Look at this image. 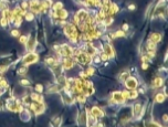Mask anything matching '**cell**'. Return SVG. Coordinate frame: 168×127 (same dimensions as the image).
Listing matches in <instances>:
<instances>
[{
	"mask_svg": "<svg viewBox=\"0 0 168 127\" xmlns=\"http://www.w3.org/2000/svg\"><path fill=\"white\" fill-rule=\"evenodd\" d=\"M31 108H32V111L34 112V114L39 115V114H42L46 107H44V104H43L42 102H38V101H36L34 103L31 104Z\"/></svg>",
	"mask_w": 168,
	"mask_h": 127,
	"instance_id": "obj_1",
	"label": "cell"
},
{
	"mask_svg": "<svg viewBox=\"0 0 168 127\" xmlns=\"http://www.w3.org/2000/svg\"><path fill=\"white\" fill-rule=\"evenodd\" d=\"M37 61H38V55L36 54V53H32V52L28 53L25 58H23V63L27 64V65L34 63V62H37Z\"/></svg>",
	"mask_w": 168,
	"mask_h": 127,
	"instance_id": "obj_2",
	"label": "cell"
},
{
	"mask_svg": "<svg viewBox=\"0 0 168 127\" xmlns=\"http://www.w3.org/2000/svg\"><path fill=\"white\" fill-rule=\"evenodd\" d=\"M125 85L129 90H135V88H137V81L134 77H129V79H126L125 81Z\"/></svg>",
	"mask_w": 168,
	"mask_h": 127,
	"instance_id": "obj_3",
	"label": "cell"
},
{
	"mask_svg": "<svg viewBox=\"0 0 168 127\" xmlns=\"http://www.w3.org/2000/svg\"><path fill=\"white\" fill-rule=\"evenodd\" d=\"M60 53L63 57H70V55H72V49H71V46H67V44H63L60 48Z\"/></svg>",
	"mask_w": 168,
	"mask_h": 127,
	"instance_id": "obj_4",
	"label": "cell"
},
{
	"mask_svg": "<svg viewBox=\"0 0 168 127\" xmlns=\"http://www.w3.org/2000/svg\"><path fill=\"white\" fill-rule=\"evenodd\" d=\"M92 116L94 118H98V117H102V116L104 115L103 114V112H102L101 109L98 108V107H96V106H94L93 108H92V111H91V113H90Z\"/></svg>",
	"mask_w": 168,
	"mask_h": 127,
	"instance_id": "obj_5",
	"label": "cell"
},
{
	"mask_svg": "<svg viewBox=\"0 0 168 127\" xmlns=\"http://www.w3.org/2000/svg\"><path fill=\"white\" fill-rule=\"evenodd\" d=\"M54 15L58 17L59 19H65L67 17V12L63 9H59V10H55Z\"/></svg>",
	"mask_w": 168,
	"mask_h": 127,
	"instance_id": "obj_6",
	"label": "cell"
},
{
	"mask_svg": "<svg viewBox=\"0 0 168 127\" xmlns=\"http://www.w3.org/2000/svg\"><path fill=\"white\" fill-rule=\"evenodd\" d=\"M104 50H105V54L107 55V57H110V58H112V57H114V51H113V48L110 46V44H105L104 46Z\"/></svg>",
	"mask_w": 168,
	"mask_h": 127,
	"instance_id": "obj_7",
	"label": "cell"
},
{
	"mask_svg": "<svg viewBox=\"0 0 168 127\" xmlns=\"http://www.w3.org/2000/svg\"><path fill=\"white\" fill-rule=\"evenodd\" d=\"M63 67L67 70L72 69V67H73V60L67 57V59H65L64 62H63Z\"/></svg>",
	"mask_w": 168,
	"mask_h": 127,
	"instance_id": "obj_8",
	"label": "cell"
},
{
	"mask_svg": "<svg viewBox=\"0 0 168 127\" xmlns=\"http://www.w3.org/2000/svg\"><path fill=\"white\" fill-rule=\"evenodd\" d=\"M113 98L116 103H122L123 101H124V97H123L122 93H119V92H115L113 94Z\"/></svg>",
	"mask_w": 168,
	"mask_h": 127,
	"instance_id": "obj_9",
	"label": "cell"
},
{
	"mask_svg": "<svg viewBox=\"0 0 168 127\" xmlns=\"http://www.w3.org/2000/svg\"><path fill=\"white\" fill-rule=\"evenodd\" d=\"M149 39H150V41H153L154 43L159 42L160 39H162V36H160L159 33H153L152 36H149Z\"/></svg>",
	"mask_w": 168,
	"mask_h": 127,
	"instance_id": "obj_10",
	"label": "cell"
},
{
	"mask_svg": "<svg viewBox=\"0 0 168 127\" xmlns=\"http://www.w3.org/2000/svg\"><path fill=\"white\" fill-rule=\"evenodd\" d=\"M163 85V79L162 77H155L153 81V86L154 88H160Z\"/></svg>",
	"mask_w": 168,
	"mask_h": 127,
	"instance_id": "obj_11",
	"label": "cell"
},
{
	"mask_svg": "<svg viewBox=\"0 0 168 127\" xmlns=\"http://www.w3.org/2000/svg\"><path fill=\"white\" fill-rule=\"evenodd\" d=\"M141 109H142V104L141 103H136L134 106V113L135 115H138L141 113Z\"/></svg>",
	"mask_w": 168,
	"mask_h": 127,
	"instance_id": "obj_12",
	"label": "cell"
},
{
	"mask_svg": "<svg viewBox=\"0 0 168 127\" xmlns=\"http://www.w3.org/2000/svg\"><path fill=\"white\" fill-rule=\"evenodd\" d=\"M165 96L166 95H164V94H157L156 95V102L157 103H163L165 101Z\"/></svg>",
	"mask_w": 168,
	"mask_h": 127,
	"instance_id": "obj_13",
	"label": "cell"
},
{
	"mask_svg": "<svg viewBox=\"0 0 168 127\" xmlns=\"http://www.w3.org/2000/svg\"><path fill=\"white\" fill-rule=\"evenodd\" d=\"M137 95H138V93L136 91H133V90H132V92H129V98H136V97H137Z\"/></svg>",
	"mask_w": 168,
	"mask_h": 127,
	"instance_id": "obj_14",
	"label": "cell"
},
{
	"mask_svg": "<svg viewBox=\"0 0 168 127\" xmlns=\"http://www.w3.org/2000/svg\"><path fill=\"white\" fill-rule=\"evenodd\" d=\"M62 7H63V5H62L61 2H57V3L54 5V6H53V9H54V10L62 9Z\"/></svg>",
	"mask_w": 168,
	"mask_h": 127,
	"instance_id": "obj_15",
	"label": "cell"
},
{
	"mask_svg": "<svg viewBox=\"0 0 168 127\" xmlns=\"http://www.w3.org/2000/svg\"><path fill=\"white\" fill-rule=\"evenodd\" d=\"M129 76V72H124V73H122V74H121V80H124V81H125V80L127 79Z\"/></svg>",
	"mask_w": 168,
	"mask_h": 127,
	"instance_id": "obj_16",
	"label": "cell"
},
{
	"mask_svg": "<svg viewBox=\"0 0 168 127\" xmlns=\"http://www.w3.org/2000/svg\"><path fill=\"white\" fill-rule=\"evenodd\" d=\"M26 19H27V20H29V21L33 20V15H32V13H29V15H26Z\"/></svg>",
	"mask_w": 168,
	"mask_h": 127,
	"instance_id": "obj_17",
	"label": "cell"
},
{
	"mask_svg": "<svg viewBox=\"0 0 168 127\" xmlns=\"http://www.w3.org/2000/svg\"><path fill=\"white\" fill-rule=\"evenodd\" d=\"M36 88H37V91H39V92H42V85H40V84H38L37 86H36Z\"/></svg>",
	"mask_w": 168,
	"mask_h": 127,
	"instance_id": "obj_18",
	"label": "cell"
},
{
	"mask_svg": "<svg viewBox=\"0 0 168 127\" xmlns=\"http://www.w3.org/2000/svg\"><path fill=\"white\" fill-rule=\"evenodd\" d=\"M26 41H27V36H21L20 38V42L21 43H26Z\"/></svg>",
	"mask_w": 168,
	"mask_h": 127,
	"instance_id": "obj_19",
	"label": "cell"
},
{
	"mask_svg": "<svg viewBox=\"0 0 168 127\" xmlns=\"http://www.w3.org/2000/svg\"><path fill=\"white\" fill-rule=\"evenodd\" d=\"M12 36H19V31L13 30V31H12Z\"/></svg>",
	"mask_w": 168,
	"mask_h": 127,
	"instance_id": "obj_20",
	"label": "cell"
},
{
	"mask_svg": "<svg viewBox=\"0 0 168 127\" xmlns=\"http://www.w3.org/2000/svg\"><path fill=\"white\" fill-rule=\"evenodd\" d=\"M28 83H29V82L26 81V80H22L21 81V84H23V85H28Z\"/></svg>",
	"mask_w": 168,
	"mask_h": 127,
	"instance_id": "obj_21",
	"label": "cell"
},
{
	"mask_svg": "<svg viewBox=\"0 0 168 127\" xmlns=\"http://www.w3.org/2000/svg\"><path fill=\"white\" fill-rule=\"evenodd\" d=\"M129 10H134V9H135V6H134V5H129Z\"/></svg>",
	"mask_w": 168,
	"mask_h": 127,
	"instance_id": "obj_22",
	"label": "cell"
},
{
	"mask_svg": "<svg viewBox=\"0 0 168 127\" xmlns=\"http://www.w3.org/2000/svg\"><path fill=\"white\" fill-rule=\"evenodd\" d=\"M163 119H164V122H167V115H166V114L163 116Z\"/></svg>",
	"mask_w": 168,
	"mask_h": 127,
	"instance_id": "obj_23",
	"label": "cell"
},
{
	"mask_svg": "<svg viewBox=\"0 0 168 127\" xmlns=\"http://www.w3.org/2000/svg\"><path fill=\"white\" fill-rule=\"evenodd\" d=\"M147 67H148V65H147L146 63H144V64H143V69H144V70H146Z\"/></svg>",
	"mask_w": 168,
	"mask_h": 127,
	"instance_id": "obj_24",
	"label": "cell"
}]
</instances>
